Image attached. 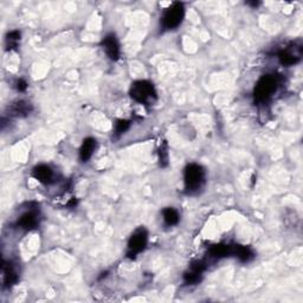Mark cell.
I'll use <instances>...</instances> for the list:
<instances>
[{
	"label": "cell",
	"mask_w": 303,
	"mask_h": 303,
	"mask_svg": "<svg viewBox=\"0 0 303 303\" xmlns=\"http://www.w3.org/2000/svg\"><path fill=\"white\" fill-rule=\"evenodd\" d=\"M148 243V233L145 229H139L131 235L129 242H128V255L129 258H135L139 254L146 249Z\"/></svg>",
	"instance_id": "5"
},
{
	"label": "cell",
	"mask_w": 303,
	"mask_h": 303,
	"mask_svg": "<svg viewBox=\"0 0 303 303\" xmlns=\"http://www.w3.org/2000/svg\"><path fill=\"white\" fill-rule=\"evenodd\" d=\"M130 122L127 121V120H119L115 125V134L121 135L129 129Z\"/></svg>",
	"instance_id": "18"
},
{
	"label": "cell",
	"mask_w": 303,
	"mask_h": 303,
	"mask_svg": "<svg viewBox=\"0 0 303 303\" xmlns=\"http://www.w3.org/2000/svg\"><path fill=\"white\" fill-rule=\"evenodd\" d=\"M205 270V264L203 262H197L195 264L191 265V268L184 275V280L186 284H196L198 283L202 275Z\"/></svg>",
	"instance_id": "9"
},
{
	"label": "cell",
	"mask_w": 303,
	"mask_h": 303,
	"mask_svg": "<svg viewBox=\"0 0 303 303\" xmlns=\"http://www.w3.org/2000/svg\"><path fill=\"white\" fill-rule=\"evenodd\" d=\"M17 89H18V91H25V90L27 89V83L25 82L23 78L18 79V82H17Z\"/></svg>",
	"instance_id": "19"
},
{
	"label": "cell",
	"mask_w": 303,
	"mask_h": 303,
	"mask_svg": "<svg viewBox=\"0 0 303 303\" xmlns=\"http://www.w3.org/2000/svg\"><path fill=\"white\" fill-rule=\"evenodd\" d=\"M302 54V47L301 45H290L288 47H284L279 52V60L283 65H294L301 60Z\"/></svg>",
	"instance_id": "6"
},
{
	"label": "cell",
	"mask_w": 303,
	"mask_h": 303,
	"mask_svg": "<svg viewBox=\"0 0 303 303\" xmlns=\"http://www.w3.org/2000/svg\"><path fill=\"white\" fill-rule=\"evenodd\" d=\"M279 86L280 82L275 75L263 76L255 87V100L261 103L270 100L279 89Z\"/></svg>",
	"instance_id": "2"
},
{
	"label": "cell",
	"mask_w": 303,
	"mask_h": 303,
	"mask_svg": "<svg viewBox=\"0 0 303 303\" xmlns=\"http://www.w3.org/2000/svg\"><path fill=\"white\" fill-rule=\"evenodd\" d=\"M20 42V32L19 31H11L6 36V47L7 50L16 49L18 44Z\"/></svg>",
	"instance_id": "17"
},
{
	"label": "cell",
	"mask_w": 303,
	"mask_h": 303,
	"mask_svg": "<svg viewBox=\"0 0 303 303\" xmlns=\"http://www.w3.org/2000/svg\"><path fill=\"white\" fill-rule=\"evenodd\" d=\"M102 46L112 61H118L120 58V44L114 34L107 35L102 41Z\"/></svg>",
	"instance_id": "8"
},
{
	"label": "cell",
	"mask_w": 303,
	"mask_h": 303,
	"mask_svg": "<svg viewBox=\"0 0 303 303\" xmlns=\"http://www.w3.org/2000/svg\"><path fill=\"white\" fill-rule=\"evenodd\" d=\"M210 257L211 258H223V257H229L232 256L233 254V246L231 245H224V244H217V245H213L211 247L210 251Z\"/></svg>",
	"instance_id": "13"
},
{
	"label": "cell",
	"mask_w": 303,
	"mask_h": 303,
	"mask_svg": "<svg viewBox=\"0 0 303 303\" xmlns=\"http://www.w3.org/2000/svg\"><path fill=\"white\" fill-rule=\"evenodd\" d=\"M31 112V105L30 103L25 101H18L16 103L12 104L11 107V115L18 116V118H21V116H26L30 114Z\"/></svg>",
	"instance_id": "14"
},
{
	"label": "cell",
	"mask_w": 303,
	"mask_h": 303,
	"mask_svg": "<svg viewBox=\"0 0 303 303\" xmlns=\"http://www.w3.org/2000/svg\"><path fill=\"white\" fill-rule=\"evenodd\" d=\"M3 273H4V286L12 287L17 283L18 281V272L12 262L4 263L3 266Z\"/></svg>",
	"instance_id": "11"
},
{
	"label": "cell",
	"mask_w": 303,
	"mask_h": 303,
	"mask_svg": "<svg viewBox=\"0 0 303 303\" xmlns=\"http://www.w3.org/2000/svg\"><path fill=\"white\" fill-rule=\"evenodd\" d=\"M38 216L39 209H37V207H35V209H29V211L21 214L20 218L18 219L17 225L19 226L20 229L30 231V230L35 229L36 226L38 225Z\"/></svg>",
	"instance_id": "7"
},
{
	"label": "cell",
	"mask_w": 303,
	"mask_h": 303,
	"mask_svg": "<svg viewBox=\"0 0 303 303\" xmlns=\"http://www.w3.org/2000/svg\"><path fill=\"white\" fill-rule=\"evenodd\" d=\"M185 17V7L182 3H173L166 9L161 18V25L165 30H174L181 24Z\"/></svg>",
	"instance_id": "4"
},
{
	"label": "cell",
	"mask_w": 303,
	"mask_h": 303,
	"mask_svg": "<svg viewBox=\"0 0 303 303\" xmlns=\"http://www.w3.org/2000/svg\"><path fill=\"white\" fill-rule=\"evenodd\" d=\"M130 97L141 104H152L156 100L154 86L148 81H136L130 87Z\"/></svg>",
	"instance_id": "1"
},
{
	"label": "cell",
	"mask_w": 303,
	"mask_h": 303,
	"mask_svg": "<svg viewBox=\"0 0 303 303\" xmlns=\"http://www.w3.org/2000/svg\"><path fill=\"white\" fill-rule=\"evenodd\" d=\"M32 175H34L36 180H38L39 182H42V184H45V185L53 182V178H54L53 171L51 170L47 165L36 166L34 171H32Z\"/></svg>",
	"instance_id": "10"
},
{
	"label": "cell",
	"mask_w": 303,
	"mask_h": 303,
	"mask_svg": "<svg viewBox=\"0 0 303 303\" xmlns=\"http://www.w3.org/2000/svg\"><path fill=\"white\" fill-rule=\"evenodd\" d=\"M184 181L185 189L188 193L198 191L199 188L203 187L204 182H205V171L200 165L191 163L185 169Z\"/></svg>",
	"instance_id": "3"
},
{
	"label": "cell",
	"mask_w": 303,
	"mask_h": 303,
	"mask_svg": "<svg viewBox=\"0 0 303 303\" xmlns=\"http://www.w3.org/2000/svg\"><path fill=\"white\" fill-rule=\"evenodd\" d=\"M232 256H236L240 262H250L254 258V253L249 247L242 246V245H235L233 246V254Z\"/></svg>",
	"instance_id": "15"
},
{
	"label": "cell",
	"mask_w": 303,
	"mask_h": 303,
	"mask_svg": "<svg viewBox=\"0 0 303 303\" xmlns=\"http://www.w3.org/2000/svg\"><path fill=\"white\" fill-rule=\"evenodd\" d=\"M162 217H163V222H165V224L169 226L177 225L179 221H180L179 212L175 209H173V207H167V209L163 210Z\"/></svg>",
	"instance_id": "16"
},
{
	"label": "cell",
	"mask_w": 303,
	"mask_h": 303,
	"mask_svg": "<svg viewBox=\"0 0 303 303\" xmlns=\"http://www.w3.org/2000/svg\"><path fill=\"white\" fill-rule=\"evenodd\" d=\"M95 149H96V140L93 137L85 139V141H83L81 146V149H79V159L83 162H87L93 156Z\"/></svg>",
	"instance_id": "12"
}]
</instances>
